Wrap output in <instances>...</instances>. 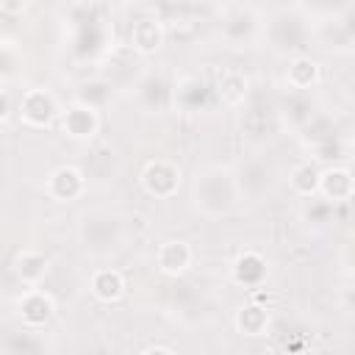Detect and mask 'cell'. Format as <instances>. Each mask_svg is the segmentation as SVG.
<instances>
[{"label":"cell","mask_w":355,"mask_h":355,"mask_svg":"<svg viewBox=\"0 0 355 355\" xmlns=\"http://www.w3.org/2000/svg\"><path fill=\"white\" fill-rule=\"evenodd\" d=\"M144 352H166V355H172L175 347H169V344H150V347H144Z\"/></svg>","instance_id":"obj_17"},{"label":"cell","mask_w":355,"mask_h":355,"mask_svg":"<svg viewBox=\"0 0 355 355\" xmlns=\"http://www.w3.org/2000/svg\"><path fill=\"white\" fill-rule=\"evenodd\" d=\"M130 44H133L136 53L150 55V53H155L164 44V28L155 19H139L130 28Z\"/></svg>","instance_id":"obj_11"},{"label":"cell","mask_w":355,"mask_h":355,"mask_svg":"<svg viewBox=\"0 0 355 355\" xmlns=\"http://www.w3.org/2000/svg\"><path fill=\"white\" fill-rule=\"evenodd\" d=\"M19 116L31 128H50L58 116V103L47 89H28L19 100Z\"/></svg>","instance_id":"obj_2"},{"label":"cell","mask_w":355,"mask_h":355,"mask_svg":"<svg viewBox=\"0 0 355 355\" xmlns=\"http://www.w3.org/2000/svg\"><path fill=\"white\" fill-rule=\"evenodd\" d=\"M286 78H288V83L294 89H311L319 80V64L313 58H308V55H300V58H294L288 64Z\"/></svg>","instance_id":"obj_15"},{"label":"cell","mask_w":355,"mask_h":355,"mask_svg":"<svg viewBox=\"0 0 355 355\" xmlns=\"http://www.w3.org/2000/svg\"><path fill=\"white\" fill-rule=\"evenodd\" d=\"M319 178H322V169L311 161H302L291 169L288 175V186L297 197H316L319 194Z\"/></svg>","instance_id":"obj_12"},{"label":"cell","mask_w":355,"mask_h":355,"mask_svg":"<svg viewBox=\"0 0 355 355\" xmlns=\"http://www.w3.org/2000/svg\"><path fill=\"white\" fill-rule=\"evenodd\" d=\"M269 327V311L258 302H250L236 311V330L244 336H263Z\"/></svg>","instance_id":"obj_14"},{"label":"cell","mask_w":355,"mask_h":355,"mask_svg":"<svg viewBox=\"0 0 355 355\" xmlns=\"http://www.w3.org/2000/svg\"><path fill=\"white\" fill-rule=\"evenodd\" d=\"M50 272V261L36 252V250H22L14 258V275L25 283V286H39Z\"/></svg>","instance_id":"obj_9"},{"label":"cell","mask_w":355,"mask_h":355,"mask_svg":"<svg viewBox=\"0 0 355 355\" xmlns=\"http://www.w3.org/2000/svg\"><path fill=\"white\" fill-rule=\"evenodd\" d=\"M44 191H47L53 200H58V202H72V200H78V197L86 191V178H83V172H80L78 166L61 164V166H55V169L47 175Z\"/></svg>","instance_id":"obj_4"},{"label":"cell","mask_w":355,"mask_h":355,"mask_svg":"<svg viewBox=\"0 0 355 355\" xmlns=\"http://www.w3.org/2000/svg\"><path fill=\"white\" fill-rule=\"evenodd\" d=\"M233 280L250 291L261 288L263 280H266V261L258 255V252H241L236 261H233Z\"/></svg>","instance_id":"obj_8"},{"label":"cell","mask_w":355,"mask_h":355,"mask_svg":"<svg viewBox=\"0 0 355 355\" xmlns=\"http://www.w3.org/2000/svg\"><path fill=\"white\" fill-rule=\"evenodd\" d=\"M17 313H19V319H22L25 327L39 330V327H44L53 319L55 302L39 286H28V291H22V297L17 300Z\"/></svg>","instance_id":"obj_3"},{"label":"cell","mask_w":355,"mask_h":355,"mask_svg":"<svg viewBox=\"0 0 355 355\" xmlns=\"http://www.w3.org/2000/svg\"><path fill=\"white\" fill-rule=\"evenodd\" d=\"M158 269L166 275V277H178V275H186L191 261H194V250L189 247V241L183 239H169L158 247Z\"/></svg>","instance_id":"obj_6"},{"label":"cell","mask_w":355,"mask_h":355,"mask_svg":"<svg viewBox=\"0 0 355 355\" xmlns=\"http://www.w3.org/2000/svg\"><path fill=\"white\" fill-rule=\"evenodd\" d=\"M61 130L75 139V141H89L97 136L100 130V116L94 111V105H86V103H75L69 105L64 114H61Z\"/></svg>","instance_id":"obj_5"},{"label":"cell","mask_w":355,"mask_h":355,"mask_svg":"<svg viewBox=\"0 0 355 355\" xmlns=\"http://www.w3.org/2000/svg\"><path fill=\"white\" fill-rule=\"evenodd\" d=\"M8 116H11V100H8V94L3 92V125H8Z\"/></svg>","instance_id":"obj_18"},{"label":"cell","mask_w":355,"mask_h":355,"mask_svg":"<svg viewBox=\"0 0 355 355\" xmlns=\"http://www.w3.org/2000/svg\"><path fill=\"white\" fill-rule=\"evenodd\" d=\"M89 288L100 302H116L125 294V277L119 269H97L89 280Z\"/></svg>","instance_id":"obj_10"},{"label":"cell","mask_w":355,"mask_h":355,"mask_svg":"<svg viewBox=\"0 0 355 355\" xmlns=\"http://www.w3.org/2000/svg\"><path fill=\"white\" fill-rule=\"evenodd\" d=\"M319 194L327 202H344V200H349L355 194V178H352V172L344 169V166H327V169H322Z\"/></svg>","instance_id":"obj_7"},{"label":"cell","mask_w":355,"mask_h":355,"mask_svg":"<svg viewBox=\"0 0 355 355\" xmlns=\"http://www.w3.org/2000/svg\"><path fill=\"white\" fill-rule=\"evenodd\" d=\"M141 189L150 197L169 200L180 189V169L166 158H153L141 169Z\"/></svg>","instance_id":"obj_1"},{"label":"cell","mask_w":355,"mask_h":355,"mask_svg":"<svg viewBox=\"0 0 355 355\" xmlns=\"http://www.w3.org/2000/svg\"><path fill=\"white\" fill-rule=\"evenodd\" d=\"M216 92H219V97H222L225 105H239V103H244V97H247V92H250V80H247V75L239 72V69H225V72L219 75Z\"/></svg>","instance_id":"obj_13"},{"label":"cell","mask_w":355,"mask_h":355,"mask_svg":"<svg viewBox=\"0 0 355 355\" xmlns=\"http://www.w3.org/2000/svg\"><path fill=\"white\" fill-rule=\"evenodd\" d=\"M0 6H3L6 14L17 17V14H22V11L28 8V0H0Z\"/></svg>","instance_id":"obj_16"}]
</instances>
